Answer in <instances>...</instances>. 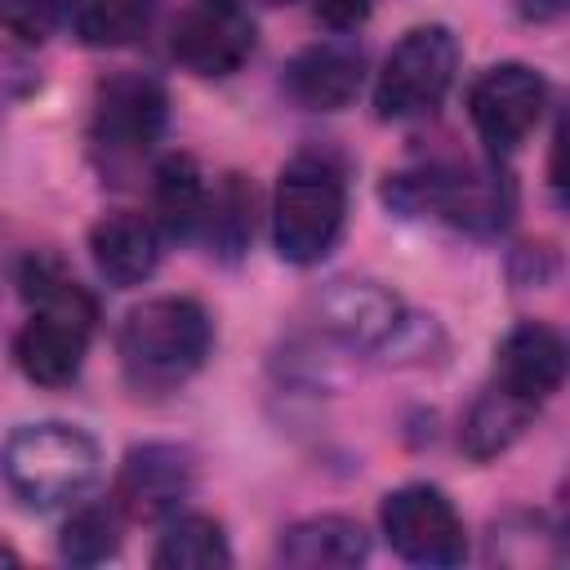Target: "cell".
<instances>
[{
	"instance_id": "cell-17",
	"label": "cell",
	"mask_w": 570,
	"mask_h": 570,
	"mask_svg": "<svg viewBox=\"0 0 570 570\" xmlns=\"http://www.w3.org/2000/svg\"><path fill=\"white\" fill-rule=\"evenodd\" d=\"M205 205H209V187L205 174L191 156H165L156 165V183H151V209H156V227L174 240H187L200 232L205 223Z\"/></svg>"
},
{
	"instance_id": "cell-13",
	"label": "cell",
	"mask_w": 570,
	"mask_h": 570,
	"mask_svg": "<svg viewBox=\"0 0 570 570\" xmlns=\"http://www.w3.org/2000/svg\"><path fill=\"white\" fill-rule=\"evenodd\" d=\"M361 71H365V58L356 45L316 40L298 49L294 62L285 67V89L307 111H338L361 94Z\"/></svg>"
},
{
	"instance_id": "cell-3",
	"label": "cell",
	"mask_w": 570,
	"mask_h": 570,
	"mask_svg": "<svg viewBox=\"0 0 570 570\" xmlns=\"http://www.w3.org/2000/svg\"><path fill=\"white\" fill-rule=\"evenodd\" d=\"M347 218V178L330 151H298L276 183L272 240L285 263H321Z\"/></svg>"
},
{
	"instance_id": "cell-10",
	"label": "cell",
	"mask_w": 570,
	"mask_h": 570,
	"mask_svg": "<svg viewBox=\"0 0 570 570\" xmlns=\"http://www.w3.org/2000/svg\"><path fill=\"white\" fill-rule=\"evenodd\" d=\"M196 490V454L187 445L147 441L134 445L116 472V512L129 521H165Z\"/></svg>"
},
{
	"instance_id": "cell-12",
	"label": "cell",
	"mask_w": 570,
	"mask_h": 570,
	"mask_svg": "<svg viewBox=\"0 0 570 570\" xmlns=\"http://www.w3.org/2000/svg\"><path fill=\"white\" fill-rule=\"evenodd\" d=\"M499 383L508 396L525 401V405H543L561 379H566V343L552 325L539 321H521L517 330H508V338L499 343V365H494Z\"/></svg>"
},
{
	"instance_id": "cell-6",
	"label": "cell",
	"mask_w": 570,
	"mask_h": 570,
	"mask_svg": "<svg viewBox=\"0 0 570 570\" xmlns=\"http://www.w3.org/2000/svg\"><path fill=\"white\" fill-rule=\"evenodd\" d=\"M387 200L405 214H436L463 232H499L512 214V183L499 169L428 165L387 178Z\"/></svg>"
},
{
	"instance_id": "cell-23",
	"label": "cell",
	"mask_w": 570,
	"mask_h": 570,
	"mask_svg": "<svg viewBox=\"0 0 570 570\" xmlns=\"http://www.w3.org/2000/svg\"><path fill=\"white\" fill-rule=\"evenodd\" d=\"M67 9L71 0H0V31L22 45H45L62 27Z\"/></svg>"
},
{
	"instance_id": "cell-18",
	"label": "cell",
	"mask_w": 570,
	"mask_h": 570,
	"mask_svg": "<svg viewBox=\"0 0 570 570\" xmlns=\"http://www.w3.org/2000/svg\"><path fill=\"white\" fill-rule=\"evenodd\" d=\"M71 27L94 49H120L147 36L156 0H71Z\"/></svg>"
},
{
	"instance_id": "cell-16",
	"label": "cell",
	"mask_w": 570,
	"mask_h": 570,
	"mask_svg": "<svg viewBox=\"0 0 570 570\" xmlns=\"http://www.w3.org/2000/svg\"><path fill=\"white\" fill-rule=\"evenodd\" d=\"M276 557L294 570H347V566H361L370 557V534L352 517L325 512V517L294 521L281 534Z\"/></svg>"
},
{
	"instance_id": "cell-2",
	"label": "cell",
	"mask_w": 570,
	"mask_h": 570,
	"mask_svg": "<svg viewBox=\"0 0 570 570\" xmlns=\"http://www.w3.org/2000/svg\"><path fill=\"white\" fill-rule=\"evenodd\" d=\"M209 343H214L209 312L196 298L165 294V298H147L142 307L125 316L116 352H120V370L129 387L169 392L205 365Z\"/></svg>"
},
{
	"instance_id": "cell-22",
	"label": "cell",
	"mask_w": 570,
	"mask_h": 570,
	"mask_svg": "<svg viewBox=\"0 0 570 570\" xmlns=\"http://www.w3.org/2000/svg\"><path fill=\"white\" fill-rule=\"evenodd\" d=\"M120 543V517H116V503H85L71 512V521L62 525V557L76 561V566H94V561H107Z\"/></svg>"
},
{
	"instance_id": "cell-27",
	"label": "cell",
	"mask_w": 570,
	"mask_h": 570,
	"mask_svg": "<svg viewBox=\"0 0 570 570\" xmlns=\"http://www.w3.org/2000/svg\"><path fill=\"white\" fill-rule=\"evenodd\" d=\"M249 4H285V0H249Z\"/></svg>"
},
{
	"instance_id": "cell-15",
	"label": "cell",
	"mask_w": 570,
	"mask_h": 570,
	"mask_svg": "<svg viewBox=\"0 0 570 570\" xmlns=\"http://www.w3.org/2000/svg\"><path fill=\"white\" fill-rule=\"evenodd\" d=\"M321 325L352 347H379L401 330V303L374 281H334L321 298Z\"/></svg>"
},
{
	"instance_id": "cell-19",
	"label": "cell",
	"mask_w": 570,
	"mask_h": 570,
	"mask_svg": "<svg viewBox=\"0 0 570 570\" xmlns=\"http://www.w3.org/2000/svg\"><path fill=\"white\" fill-rule=\"evenodd\" d=\"M530 419H534V405L508 396L503 387H490V392L468 410V419H463V450H468L476 463H485V459L503 454V450L525 432Z\"/></svg>"
},
{
	"instance_id": "cell-26",
	"label": "cell",
	"mask_w": 570,
	"mask_h": 570,
	"mask_svg": "<svg viewBox=\"0 0 570 570\" xmlns=\"http://www.w3.org/2000/svg\"><path fill=\"white\" fill-rule=\"evenodd\" d=\"M13 561H18V557H13L9 548H0V566H13Z\"/></svg>"
},
{
	"instance_id": "cell-25",
	"label": "cell",
	"mask_w": 570,
	"mask_h": 570,
	"mask_svg": "<svg viewBox=\"0 0 570 570\" xmlns=\"http://www.w3.org/2000/svg\"><path fill=\"white\" fill-rule=\"evenodd\" d=\"M566 4L570 0H517V9H521L525 22H552V18L566 13Z\"/></svg>"
},
{
	"instance_id": "cell-24",
	"label": "cell",
	"mask_w": 570,
	"mask_h": 570,
	"mask_svg": "<svg viewBox=\"0 0 570 570\" xmlns=\"http://www.w3.org/2000/svg\"><path fill=\"white\" fill-rule=\"evenodd\" d=\"M316 18L330 31H356L370 18V0H316Z\"/></svg>"
},
{
	"instance_id": "cell-21",
	"label": "cell",
	"mask_w": 570,
	"mask_h": 570,
	"mask_svg": "<svg viewBox=\"0 0 570 570\" xmlns=\"http://www.w3.org/2000/svg\"><path fill=\"white\" fill-rule=\"evenodd\" d=\"M200 232H209V245L223 258H236L249 245V236H254V187L240 174H227L223 187L209 191Z\"/></svg>"
},
{
	"instance_id": "cell-8",
	"label": "cell",
	"mask_w": 570,
	"mask_h": 570,
	"mask_svg": "<svg viewBox=\"0 0 570 570\" xmlns=\"http://www.w3.org/2000/svg\"><path fill=\"white\" fill-rule=\"evenodd\" d=\"M383 534L414 566H459L468 552L463 521L436 485H401L383 499Z\"/></svg>"
},
{
	"instance_id": "cell-11",
	"label": "cell",
	"mask_w": 570,
	"mask_h": 570,
	"mask_svg": "<svg viewBox=\"0 0 570 570\" xmlns=\"http://www.w3.org/2000/svg\"><path fill=\"white\" fill-rule=\"evenodd\" d=\"M169 49L191 76H232L254 53V22L240 0H191L174 22Z\"/></svg>"
},
{
	"instance_id": "cell-9",
	"label": "cell",
	"mask_w": 570,
	"mask_h": 570,
	"mask_svg": "<svg viewBox=\"0 0 570 570\" xmlns=\"http://www.w3.org/2000/svg\"><path fill=\"white\" fill-rule=\"evenodd\" d=\"M543 107H548V85L525 62L490 67L485 76H476V85L468 94L472 125L490 151H517L534 134Z\"/></svg>"
},
{
	"instance_id": "cell-1",
	"label": "cell",
	"mask_w": 570,
	"mask_h": 570,
	"mask_svg": "<svg viewBox=\"0 0 570 570\" xmlns=\"http://www.w3.org/2000/svg\"><path fill=\"white\" fill-rule=\"evenodd\" d=\"M18 285H22V298L31 307L27 325L13 338L18 370L31 383L62 387V383H71L80 374L98 307L67 276L62 258H53V254H27V263L18 272Z\"/></svg>"
},
{
	"instance_id": "cell-14",
	"label": "cell",
	"mask_w": 570,
	"mask_h": 570,
	"mask_svg": "<svg viewBox=\"0 0 570 570\" xmlns=\"http://www.w3.org/2000/svg\"><path fill=\"white\" fill-rule=\"evenodd\" d=\"M89 254L107 285H116V289L142 285L160 263V227L134 209L102 214L89 227Z\"/></svg>"
},
{
	"instance_id": "cell-20",
	"label": "cell",
	"mask_w": 570,
	"mask_h": 570,
	"mask_svg": "<svg viewBox=\"0 0 570 570\" xmlns=\"http://www.w3.org/2000/svg\"><path fill=\"white\" fill-rule=\"evenodd\" d=\"M151 561L160 570H218V566H232V548H227L223 525L214 517L191 512V517L169 521Z\"/></svg>"
},
{
	"instance_id": "cell-4",
	"label": "cell",
	"mask_w": 570,
	"mask_h": 570,
	"mask_svg": "<svg viewBox=\"0 0 570 570\" xmlns=\"http://www.w3.org/2000/svg\"><path fill=\"white\" fill-rule=\"evenodd\" d=\"M0 472H4V485L27 508L49 512V508L76 503L94 485L98 445L89 432L71 423H27L9 432L0 450Z\"/></svg>"
},
{
	"instance_id": "cell-5",
	"label": "cell",
	"mask_w": 570,
	"mask_h": 570,
	"mask_svg": "<svg viewBox=\"0 0 570 570\" xmlns=\"http://www.w3.org/2000/svg\"><path fill=\"white\" fill-rule=\"evenodd\" d=\"M165 120H169V98L160 80L142 71L107 76L94 94V116H89V156L98 174L111 183H129L138 165L156 151Z\"/></svg>"
},
{
	"instance_id": "cell-7",
	"label": "cell",
	"mask_w": 570,
	"mask_h": 570,
	"mask_svg": "<svg viewBox=\"0 0 570 570\" xmlns=\"http://www.w3.org/2000/svg\"><path fill=\"white\" fill-rule=\"evenodd\" d=\"M459 71V40L450 36V27L428 22L414 27L396 40V49L387 53L379 85H374V107L383 120H414V116H432L441 107V98L450 94Z\"/></svg>"
}]
</instances>
